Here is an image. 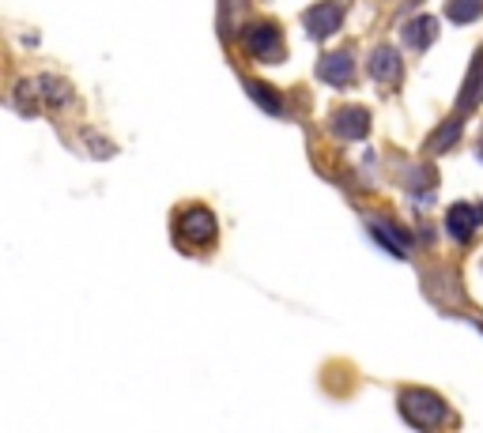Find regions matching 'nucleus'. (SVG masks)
I'll return each instance as SVG.
<instances>
[{
    "mask_svg": "<svg viewBox=\"0 0 483 433\" xmlns=\"http://www.w3.org/2000/svg\"><path fill=\"white\" fill-rule=\"evenodd\" d=\"M370 72H374V79L393 83L396 76H401V57H396L393 50H377V53L370 57Z\"/></svg>",
    "mask_w": 483,
    "mask_h": 433,
    "instance_id": "nucleus-8",
    "label": "nucleus"
},
{
    "mask_svg": "<svg viewBox=\"0 0 483 433\" xmlns=\"http://www.w3.org/2000/svg\"><path fill=\"white\" fill-rule=\"evenodd\" d=\"M370 230H374V242H382L393 256H401V260L408 256V242H404V237L396 234L393 226H385V223H370Z\"/></svg>",
    "mask_w": 483,
    "mask_h": 433,
    "instance_id": "nucleus-9",
    "label": "nucleus"
},
{
    "mask_svg": "<svg viewBox=\"0 0 483 433\" xmlns=\"http://www.w3.org/2000/svg\"><path fill=\"white\" fill-rule=\"evenodd\" d=\"M401 410H404V419L415 422V426H423V429H442L450 422V407L442 396H434L427 392V388H412V392L401 396Z\"/></svg>",
    "mask_w": 483,
    "mask_h": 433,
    "instance_id": "nucleus-1",
    "label": "nucleus"
},
{
    "mask_svg": "<svg viewBox=\"0 0 483 433\" xmlns=\"http://www.w3.org/2000/svg\"><path fill=\"white\" fill-rule=\"evenodd\" d=\"M340 15H344V5H321V8H313L310 15H306V23H310V34L313 38H321V34H329L336 23H340Z\"/></svg>",
    "mask_w": 483,
    "mask_h": 433,
    "instance_id": "nucleus-7",
    "label": "nucleus"
},
{
    "mask_svg": "<svg viewBox=\"0 0 483 433\" xmlns=\"http://www.w3.org/2000/svg\"><path fill=\"white\" fill-rule=\"evenodd\" d=\"M483 8V0H450V15L453 23H469V19H476V12Z\"/></svg>",
    "mask_w": 483,
    "mask_h": 433,
    "instance_id": "nucleus-11",
    "label": "nucleus"
},
{
    "mask_svg": "<svg viewBox=\"0 0 483 433\" xmlns=\"http://www.w3.org/2000/svg\"><path fill=\"white\" fill-rule=\"evenodd\" d=\"M483 226V207L479 204H453L446 215V230L457 237V242H469V237Z\"/></svg>",
    "mask_w": 483,
    "mask_h": 433,
    "instance_id": "nucleus-3",
    "label": "nucleus"
},
{
    "mask_svg": "<svg viewBox=\"0 0 483 433\" xmlns=\"http://www.w3.org/2000/svg\"><path fill=\"white\" fill-rule=\"evenodd\" d=\"M318 72H321V79H329V83H336V87H348V83H351V72H355V64H351L348 53H332V57H325V60L318 64Z\"/></svg>",
    "mask_w": 483,
    "mask_h": 433,
    "instance_id": "nucleus-6",
    "label": "nucleus"
},
{
    "mask_svg": "<svg viewBox=\"0 0 483 433\" xmlns=\"http://www.w3.org/2000/svg\"><path fill=\"white\" fill-rule=\"evenodd\" d=\"M178 230H181V237H189V242L204 245V242L216 237V219H212V211H204V207H189L178 219Z\"/></svg>",
    "mask_w": 483,
    "mask_h": 433,
    "instance_id": "nucleus-4",
    "label": "nucleus"
},
{
    "mask_svg": "<svg viewBox=\"0 0 483 433\" xmlns=\"http://www.w3.org/2000/svg\"><path fill=\"white\" fill-rule=\"evenodd\" d=\"M246 46H249V53L261 57V60H280V57H283L280 31L272 27V23H257V27H249V31H246Z\"/></svg>",
    "mask_w": 483,
    "mask_h": 433,
    "instance_id": "nucleus-2",
    "label": "nucleus"
},
{
    "mask_svg": "<svg viewBox=\"0 0 483 433\" xmlns=\"http://www.w3.org/2000/svg\"><path fill=\"white\" fill-rule=\"evenodd\" d=\"M249 91H254V98H257V102L265 106L268 114H280V98H276V95H268V91H265L261 83H249Z\"/></svg>",
    "mask_w": 483,
    "mask_h": 433,
    "instance_id": "nucleus-12",
    "label": "nucleus"
},
{
    "mask_svg": "<svg viewBox=\"0 0 483 433\" xmlns=\"http://www.w3.org/2000/svg\"><path fill=\"white\" fill-rule=\"evenodd\" d=\"M434 34H438V27H434V19H412V23L404 27V38L412 41V46H431L434 41Z\"/></svg>",
    "mask_w": 483,
    "mask_h": 433,
    "instance_id": "nucleus-10",
    "label": "nucleus"
},
{
    "mask_svg": "<svg viewBox=\"0 0 483 433\" xmlns=\"http://www.w3.org/2000/svg\"><path fill=\"white\" fill-rule=\"evenodd\" d=\"M367 128H370V117H367V110H359V106H348V110H340L332 121V133L344 136V140H359Z\"/></svg>",
    "mask_w": 483,
    "mask_h": 433,
    "instance_id": "nucleus-5",
    "label": "nucleus"
}]
</instances>
